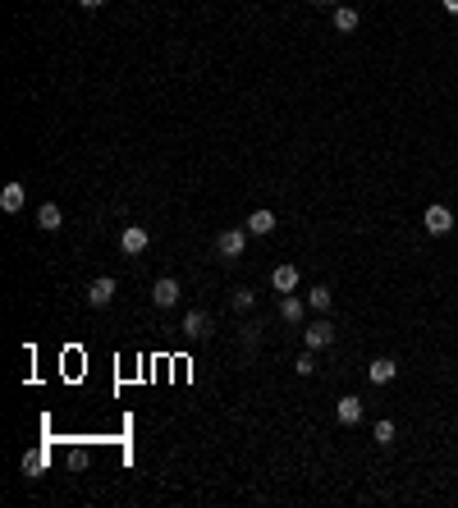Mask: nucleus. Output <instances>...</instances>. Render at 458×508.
<instances>
[{
	"label": "nucleus",
	"instance_id": "0eeeda50",
	"mask_svg": "<svg viewBox=\"0 0 458 508\" xmlns=\"http://www.w3.org/2000/svg\"><path fill=\"white\" fill-rule=\"evenodd\" d=\"M335 417H339L344 426H357V422H362V398H357V394H344V398L335 403Z\"/></svg>",
	"mask_w": 458,
	"mask_h": 508
},
{
	"label": "nucleus",
	"instance_id": "9b49d317",
	"mask_svg": "<svg viewBox=\"0 0 458 508\" xmlns=\"http://www.w3.org/2000/svg\"><path fill=\"white\" fill-rule=\"evenodd\" d=\"M37 224H42L46 233H55L64 224V216H60V207H55V202H46V207H37Z\"/></svg>",
	"mask_w": 458,
	"mask_h": 508
},
{
	"label": "nucleus",
	"instance_id": "1a4fd4ad",
	"mask_svg": "<svg viewBox=\"0 0 458 508\" xmlns=\"http://www.w3.org/2000/svg\"><path fill=\"white\" fill-rule=\"evenodd\" d=\"M183 335L188 339H207L211 335V316L207 311H188V316H183Z\"/></svg>",
	"mask_w": 458,
	"mask_h": 508
},
{
	"label": "nucleus",
	"instance_id": "f257e3e1",
	"mask_svg": "<svg viewBox=\"0 0 458 508\" xmlns=\"http://www.w3.org/2000/svg\"><path fill=\"white\" fill-rule=\"evenodd\" d=\"M243 248H248V229H225L216 238V257H225V261H239Z\"/></svg>",
	"mask_w": 458,
	"mask_h": 508
},
{
	"label": "nucleus",
	"instance_id": "20e7f679",
	"mask_svg": "<svg viewBox=\"0 0 458 508\" xmlns=\"http://www.w3.org/2000/svg\"><path fill=\"white\" fill-rule=\"evenodd\" d=\"M179 298H183L179 279H170V275H165V279H156V284H151V302H156V307H174Z\"/></svg>",
	"mask_w": 458,
	"mask_h": 508
},
{
	"label": "nucleus",
	"instance_id": "7ed1b4c3",
	"mask_svg": "<svg viewBox=\"0 0 458 508\" xmlns=\"http://www.w3.org/2000/svg\"><path fill=\"white\" fill-rule=\"evenodd\" d=\"M120 248L129 252V257H138V252H147V248H151V233L142 229V224H129V229L120 233Z\"/></svg>",
	"mask_w": 458,
	"mask_h": 508
},
{
	"label": "nucleus",
	"instance_id": "5701e85b",
	"mask_svg": "<svg viewBox=\"0 0 458 508\" xmlns=\"http://www.w3.org/2000/svg\"><path fill=\"white\" fill-rule=\"evenodd\" d=\"M440 5H445V9H450V14H458V0H440Z\"/></svg>",
	"mask_w": 458,
	"mask_h": 508
},
{
	"label": "nucleus",
	"instance_id": "4be33fe9",
	"mask_svg": "<svg viewBox=\"0 0 458 508\" xmlns=\"http://www.w3.org/2000/svg\"><path fill=\"white\" fill-rule=\"evenodd\" d=\"M78 5H83V9H101L105 0H78Z\"/></svg>",
	"mask_w": 458,
	"mask_h": 508
},
{
	"label": "nucleus",
	"instance_id": "6e6552de",
	"mask_svg": "<svg viewBox=\"0 0 458 508\" xmlns=\"http://www.w3.org/2000/svg\"><path fill=\"white\" fill-rule=\"evenodd\" d=\"M87 302H92V307H110V302H115V279L101 275L92 289H87Z\"/></svg>",
	"mask_w": 458,
	"mask_h": 508
},
{
	"label": "nucleus",
	"instance_id": "2eb2a0df",
	"mask_svg": "<svg viewBox=\"0 0 458 508\" xmlns=\"http://www.w3.org/2000/svg\"><path fill=\"white\" fill-rule=\"evenodd\" d=\"M64 467H69V472H87V467H92V454H87L83 444H74L69 454H64Z\"/></svg>",
	"mask_w": 458,
	"mask_h": 508
},
{
	"label": "nucleus",
	"instance_id": "423d86ee",
	"mask_svg": "<svg viewBox=\"0 0 458 508\" xmlns=\"http://www.w3.org/2000/svg\"><path fill=\"white\" fill-rule=\"evenodd\" d=\"M270 289H275V293H294V289H298V266L280 261V266L270 270Z\"/></svg>",
	"mask_w": 458,
	"mask_h": 508
},
{
	"label": "nucleus",
	"instance_id": "9d476101",
	"mask_svg": "<svg viewBox=\"0 0 458 508\" xmlns=\"http://www.w3.org/2000/svg\"><path fill=\"white\" fill-rule=\"evenodd\" d=\"M394 357H376L372 366H367V376H372V385H389V380H394Z\"/></svg>",
	"mask_w": 458,
	"mask_h": 508
},
{
	"label": "nucleus",
	"instance_id": "b1692460",
	"mask_svg": "<svg viewBox=\"0 0 458 508\" xmlns=\"http://www.w3.org/2000/svg\"><path fill=\"white\" fill-rule=\"evenodd\" d=\"M316 5H335V0H316Z\"/></svg>",
	"mask_w": 458,
	"mask_h": 508
},
{
	"label": "nucleus",
	"instance_id": "f3484780",
	"mask_svg": "<svg viewBox=\"0 0 458 508\" xmlns=\"http://www.w3.org/2000/svg\"><path fill=\"white\" fill-rule=\"evenodd\" d=\"M330 298H335V293H330V289H321V284H316V289H311V293H307V307H311V311H321V316H326V307H330Z\"/></svg>",
	"mask_w": 458,
	"mask_h": 508
},
{
	"label": "nucleus",
	"instance_id": "ddd939ff",
	"mask_svg": "<svg viewBox=\"0 0 458 508\" xmlns=\"http://www.w3.org/2000/svg\"><path fill=\"white\" fill-rule=\"evenodd\" d=\"M280 316H285L289 325H298V321H303V302H298L294 293H280Z\"/></svg>",
	"mask_w": 458,
	"mask_h": 508
},
{
	"label": "nucleus",
	"instance_id": "dca6fc26",
	"mask_svg": "<svg viewBox=\"0 0 458 508\" xmlns=\"http://www.w3.org/2000/svg\"><path fill=\"white\" fill-rule=\"evenodd\" d=\"M357 28V9L353 5H339L335 9V33H353Z\"/></svg>",
	"mask_w": 458,
	"mask_h": 508
},
{
	"label": "nucleus",
	"instance_id": "412c9836",
	"mask_svg": "<svg viewBox=\"0 0 458 508\" xmlns=\"http://www.w3.org/2000/svg\"><path fill=\"white\" fill-rule=\"evenodd\" d=\"M294 371H298V376H311V371H316V357H311V348H307L303 357H294Z\"/></svg>",
	"mask_w": 458,
	"mask_h": 508
},
{
	"label": "nucleus",
	"instance_id": "aec40b11",
	"mask_svg": "<svg viewBox=\"0 0 458 508\" xmlns=\"http://www.w3.org/2000/svg\"><path fill=\"white\" fill-rule=\"evenodd\" d=\"M376 444H394V422H376Z\"/></svg>",
	"mask_w": 458,
	"mask_h": 508
},
{
	"label": "nucleus",
	"instance_id": "6ab92c4d",
	"mask_svg": "<svg viewBox=\"0 0 458 508\" xmlns=\"http://www.w3.org/2000/svg\"><path fill=\"white\" fill-rule=\"evenodd\" d=\"M252 302H257L252 289H234V311H252Z\"/></svg>",
	"mask_w": 458,
	"mask_h": 508
},
{
	"label": "nucleus",
	"instance_id": "39448f33",
	"mask_svg": "<svg viewBox=\"0 0 458 508\" xmlns=\"http://www.w3.org/2000/svg\"><path fill=\"white\" fill-rule=\"evenodd\" d=\"M307 348H311V353H316V348H330V344H335V325H330V321L326 316H321L316 321V325H307Z\"/></svg>",
	"mask_w": 458,
	"mask_h": 508
},
{
	"label": "nucleus",
	"instance_id": "4468645a",
	"mask_svg": "<svg viewBox=\"0 0 458 508\" xmlns=\"http://www.w3.org/2000/svg\"><path fill=\"white\" fill-rule=\"evenodd\" d=\"M0 207L5 211H23V183H5V188H0Z\"/></svg>",
	"mask_w": 458,
	"mask_h": 508
},
{
	"label": "nucleus",
	"instance_id": "f03ea898",
	"mask_svg": "<svg viewBox=\"0 0 458 508\" xmlns=\"http://www.w3.org/2000/svg\"><path fill=\"white\" fill-rule=\"evenodd\" d=\"M422 224H426V233H450V229H454V211L440 207V202H431V207H426V216H422Z\"/></svg>",
	"mask_w": 458,
	"mask_h": 508
},
{
	"label": "nucleus",
	"instance_id": "f8f14e48",
	"mask_svg": "<svg viewBox=\"0 0 458 508\" xmlns=\"http://www.w3.org/2000/svg\"><path fill=\"white\" fill-rule=\"evenodd\" d=\"M270 229H275V211H252L248 216V233L261 238V233H270Z\"/></svg>",
	"mask_w": 458,
	"mask_h": 508
},
{
	"label": "nucleus",
	"instance_id": "a211bd4d",
	"mask_svg": "<svg viewBox=\"0 0 458 508\" xmlns=\"http://www.w3.org/2000/svg\"><path fill=\"white\" fill-rule=\"evenodd\" d=\"M42 467H46V454H42V449L23 454V476H42Z\"/></svg>",
	"mask_w": 458,
	"mask_h": 508
}]
</instances>
